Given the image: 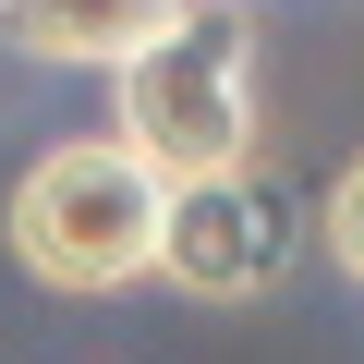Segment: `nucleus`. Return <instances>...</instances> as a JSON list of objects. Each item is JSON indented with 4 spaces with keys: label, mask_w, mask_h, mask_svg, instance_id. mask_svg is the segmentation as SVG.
<instances>
[{
    "label": "nucleus",
    "mask_w": 364,
    "mask_h": 364,
    "mask_svg": "<svg viewBox=\"0 0 364 364\" xmlns=\"http://www.w3.org/2000/svg\"><path fill=\"white\" fill-rule=\"evenodd\" d=\"M158 231H170V182L122 146V134H61L13 170V207H0V243L37 291H134L158 279Z\"/></svg>",
    "instance_id": "1"
},
{
    "label": "nucleus",
    "mask_w": 364,
    "mask_h": 364,
    "mask_svg": "<svg viewBox=\"0 0 364 364\" xmlns=\"http://www.w3.org/2000/svg\"><path fill=\"white\" fill-rule=\"evenodd\" d=\"M109 134L170 182V195H182V182H219V170H255L267 85H255L243 0H182V25L109 73Z\"/></svg>",
    "instance_id": "2"
},
{
    "label": "nucleus",
    "mask_w": 364,
    "mask_h": 364,
    "mask_svg": "<svg viewBox=\"0 0 364 364\" xmlns=\"http://www.w3.org/2000/svg\"><path fill=\"white\" fill-rule=\"evenodd\" d=\"M291 243H304V207L279 195V182L267 170H219V182H182L170 195L158 279L195 291V304H255V291H279Z\"/></svg>",
    "instance_id": "3"
},
{
    "label": "nucleus",
    "mask_w": 364,
    "mask_h": 364,
    "mask_svg": "<svg viewBox=\"0 0 364 364\" xmlns=\"http://www.w3.org/2000/svg\"><path fill=\"white\" fill-rule=\"evenodd\" d=\"M182 25V0H0V37L49 73H122Z\"/></svg>",
    "instance_id": "4"
},
{
    "label": "nucleus",
    "mask_w": 364,
    "mask_h": 364,
    "mask_svg": "<svg viewBox=\"0 0 364 364\" xmlns=\"http://www.w3.org/2000/svg\"><path fill=\"white\" fill-rule=\"evenodd\" d=\"M316 243H328V267L364 291V158H340V182L316 195Z\"/></svg>",
    "instance_id": "5"
}]
</instances>
